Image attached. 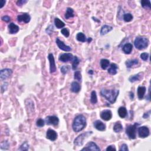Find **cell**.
I'll use <instances>...</instances> for the list:
<instances>
[{"label":"cell","instance_id":"4316f807","mask_svg":"<svg viewBox=\"0 0 151 151\" xmlns=\"http://www.w3.org/2000/svg\"><path fill=\"white\" fill-rule=\"evenodd\" d=\"M54 24L56 25V27L58 29L62 28L65 26V24L62 21H61L59 18H55L54 19Z\"/></svg>","mask_w":151,"mask_h":151},{"label":"cell","instance_id":"cb8c5ba5","mask_svg":"<svg viewBox=\"0 0 151 151\" xmlns=\"http://www.w3.org/2000/svg\"><path fill=\"white\" fill-rule=\"evenodd\" d=\"M118 114L121 118L123 119L125 118V117H126L127 115V111L126 107H119V109H118Z\"/></svg>","mask_w":151,"mask_h":151},{"label":"cell","instance_id":"7a4b0ae2","mask_svg":"<svg viewBox=\"0 0 151 151\" xmlns=\"http://www.w3.org/2000/svg\"><path fill=\"white\" fill-rule=\"evenodd\" d=\"M119 90L117 89L107 90L103 89L100 91V95L111 104H113L116 102L117 97L119 96Z\"/></svg>","mask_w":151,"mask_h":151},{"label":"cell","instance_id":"f6af8a7d","mask_svg":"<svg viewBox=\"0 0 151 151\" xmlns=\"http://www.w3.org/2000/svg\"><path fill=\"white\" fill-rule=\"evenodd\" d=\"M2 20L5 21V22H9V21H11V18L9 16H7V15H4V16L2 17Z\"/></svg>","mask_w":151,"mask_h":151},{"label":"cell","instance_id":"d4e9b609","mask_svg":"<svg viewBox=\"0 0 151 151\" xmlns=\"http://www.w3.org/2000/svg\"><path fill=\"white\" fill-rule=\"evenodd\" d=\"M123 126L122 125L120 122H117L115 123L114 126H113V130H114L115 132L119 133L122 132L123 130Z\"/></svg>","mask_w":151,"mask_h":151},{"label":"cell","instance_id":"2e32d148","mask_svg":"<svg viewBox=\"0 0 151 151\" xmlns=\"http://www.w3.org/2000/svg\"><path fill=\"white\" fill-rule=\"evenodd\" d=\"M8 30L9 34H16L19 31V28L18 25L14 24V23H11L8 25Z\"/></svg>","mask_w":151,"mask_h":151},{"label":"cell","instance_id":"c3c4849f","mask_svg":"<svg viewBox=\"0 0 151 151\" xmlns=\"http://www.w3.org/2000/svg\"><path fill=\"white\" fill-rule=\"evenodd\" d=\"M5 3H6V1H4V0H1V6H0V8H2L4 6V5L5 4Z\"/></svg>","mask_w":151,"mask_h":151},{"label":"cell","instance_id":"f1b7e54d","mask_svg":"<svg viewBox=\"0 0 151 151\" xmlns=\"http://www.w3.org/2000/svg\"><path fill=\"white\" fill-rule=\"evenodd\" d=\"M74 16V10L70 7H68L67 8L66 13L65 14V18L66 19H68L70 18H72Z\"/></svg>","mask_w":151,"mask_h":151},{"label":"cell","instance_id":"3957f363","mask_svg":"<svg viewBox=\"0 0 151 151\" xmlns=\"http://www.w3.org/2000/svg\"><path fill=\"white\" fill-rule=\"evenodd\" d=\"M149 40L146 37H137L135 38L134 42V45L137 49L139 50H144L147 48L149 45Z\"/></svg>","mask_w":151,"mask_h":151},{"label":"cell","instance_id":"484cf974","mask_svg":"<svg viewBox=\"0 0 151 151\" xmlns=\"http://www.w3.org/2000/svg\"><path fill=\"white\" fill-rule=\"evenodd\" d=\"M76 39L77 41H79L80 42L85 43L87 42V39L86 38V37L83 33H79L76 35Z\"/></svg>","mask_w":151,"mask_h":151},{"label":"cell","instance_id":"f35d334b","mask_svg":"<svg viewBox=\"0 0 151 151\" xmlns=\"http://www.w3.org/2000/svg\"><path fill=\"white\" fill-rule=\"evenodd\" d=\"M61 33H62V34L63 35V36H65L66 37H69L70 32H69V31H68V30L67 28H64L62 29V30H61Z\"/></svg>","mask_w":151,"mask_h":151},{"label":"cell","instance_id":"ab89813d","mask_svg":"<svg viewBox=\"0 0 151 151\" xmlns=\"http://www.w3.org/2000/svg\"><path fill=\"white\" fill-rule=\"evenodd\" d=\"M9 148V144L7 141H5V142H2L1 145V149H5L7 150Z\"/></svg>","mask_w":151,"mask_h":151},{"label":"cell","instance_id":"74e56055","mask_svg":"<svg viewBox=\"0 0 151 151\" xmlns=\"http://www.w3.org/2000/svg\"><path fill=\"white\" fill-rule=\"evenodd\" d=\"M45 125V121L42 119H39L37 120L36 125L39 127H42L44 126Z\"/></svg>","mask_w":151,"mask_h":151},{"label":"cell","instance_id":"1f68e13d","mask_svg":"<svg viewBox=\"0 0 151 151\" xmlns=\"http://www.w3.org/2000/svg\"><path fill=\"white\" fill-rule=\"evenodd\" d=\"M141 5L145 9H150L151 8L150 1L149 0H142V1H141Z\"/></svg>","mask_w":151,"mask_h":151},{"label":"cell","instance_id":"7402d4cb","mask_svg":"<svg viewBox=\"0 0 151 151\" xmlns=\"http://www.w3.org/2000/svg\"><path fill=\"white\" fill-rule=\"evenodd\" d=\"M146 87L144 86H139L138 88V96L139 99L142 100L144 97L146 93Z\"/></svg>","mask_w":151,"mask_h":151},{"label":"cell","instance_id":"4fadbf2b","mask_svg":"<svg viewBox=\"0 0 151 151\" xmlns=\"http://www.w3.org/2000/svg\"><path fill=\"white\" fill-rule=\"evenodd\" d=\"M73 58L74 56L71 53H64L60 55L59 58H58V60L60 62L66 63L69 62V61L73 60Z\"/></svg>","mask_w":151,"mask_h":151},{"label":"cell","instance_id":"ffe728a7","mask_svg":"<svg viewBox=\"0 0 151 151\" xmlns=\"http://www.w3.org/2000/svg\"><path fill=\"white\" fill-rule=\"evenodd\" d=\"M81 89L80 84L76 82H73L71 85V91L73 93H79Z\"/></svg>","mask_w":151,"mask_h":151},{"label":"cell","instance_id":"6da1fadb","mask_svg":"<svg viewBox=\"0 0 151 151\" xmlns=\"http://www.w3.org/2000/svg\"><path fill=\"white\" fill-rule=\"evenodd\" d=\"M86 119L83 115H79L74 118L72 125V128L75 132L83 130L86 126Z\"/></svg>","mask_w":151,"mask_h":151},{"label":"cell","instance_id":"52a82bcc","mask_svg":"<svg viewBox=\"0 0 151 151\" xmlns=\"http://www.w3.org/2000/svg\"><path fill=\"white\" fill-rule=\"evenodd\" d=\"M46 122L47 125L57 126L59 123V119L56 116H48L46 117Z\"/></svg>","mask_w":151,"mask_h":151},{"label":"cell","instance_id":"8d00e7d4","mask_svg":"<svg viewBox=\"0 0 151 151\" xmlns=\"http://www.w3.org/2000/svg\"><path fill=\"white\" fill-rule=\"evenodd\" d=\"M70 66H68V65L63 66L60 68L61 72H62L63 74H66L68 72V70H70Z\"/></svg>","mask_w":151,"mask_h":151},{"label":"cell","instance_id":"bcb514c9","mask_svg":"<svg viewBox=\"0 0 151 151\" xmlns=\"http://www.w3.org/2000/svg\"><path fill=\"white\" fill-rule=\"evenodd\" d=\"M106 150L107 151H108V150H116V149L115 148V146H113V145H110V146L107 147Z\"/></svg>","mask_w":151,"mask_h":151},{"label":"cell","instance_id":"681fc988","mask_svg":"<svg viewBox=\"0 0 151 151\" xmlns=\"http://www.w3.org/2000/svg\"><path fill=\"white\" fill-rule=\"evenodd\" d=\"M130 99H133V97H134V95H133V93H132V92H130Z\"/></svg>","mask_w":151,"mask_h":151},{"label":"cell","instance_id":"d590c367","mask_svg":"<svg viewBox=\"0 0 151 151\" xmlns=\"http://www.w3.org/2000/svg\"><path fill=\"white\" fill-rule=\"evenodd\" d=\"M29 149V145L27 142H24L23 144L21 145L19 148L18 149L19 150H28Z\"/></svg>","mask_w":151,"mask_h":151},{"label":"cell","instance_id":"5b68a950","mask_svg":"<svg viewBox=\"0 0 151 151\" xmlns=\"http://www.w3.org/2000/svg\"><path fill=\"white\" fill-rule=\"evenodd\" d=\"M93 133V132L90 131V132H87L83 133H82L81 135H80L76 138L74 140V145L76 146H81L84 144V141H85L86 138H87L88 137Z\"/></svg>","mask_w":151,"mask_h":151},{"label":"cell","instance_id":"9c48e42d","mask_svg":"<svg viewBox=\"0 0 151 151\" xmlns=\"http://www.w3.org/2000/svg\"><path fill=\"white\" fill-rule=\"evenodd\" d=\"M56 44L57 45L58 47L59 48L60 50L63 51H64V52H70L72 50V48L70 46H67L64 43L62 42L59 38H57L56 40Z\"/></svg>","mask_w":151,"mask_h":151},{"label":"cell","instance_id":"f546056e","mask_svg":"<svg viewBox=\"0 0 151 151\" xmlns=\"http://www.w3.org/2000/svg\"><path fill=\"white\" fill-rule=\"evenodd\" d=\"M141 74L142 73H140L135 74V75L131 76L129 78V82H131V83H134V82H136V81H139V80H140V78H141V76H140Z\"/></svg>","mask_w":151,"mask_h":151},{"label":"cell","instance_id":"8992f818","mask_svg":"<svg viewBox=\"0 0 151 151\" xmlns=\"http://www.w3.org/2000/svg\"><path fill=\"white\" fill-rule=\"evenodd\" d=\"M138 135L141 138H145L149 136L150 131L147 126H141L138 128Z\"/></svg>","mask_w":151,"mask_h":151},{"label":"cell","instance_id":"f5cc1de1","mask_svg":"<svg viewBox=\"0 0 151 151\" xmlns=\"http://www.w3.org/2000/svg\"><path fill=\"white\" fill-rule=\"evenodd\" d=\"M93 18L94 20H95V21H97V19H96L97 18H94V17H93ZM97 21H98V22H100V21H99V20H97Z\"/></svg>","mask_w":151,"mask_h":151},{"label":"cell","instance_id":"816d5d0a","mask_svg":"<svg viewBox=\"0 0 151 151\" xmlns=\"http://www.w3.org/2000/svg\"><path fill=\"white\" fill-rule=\"evenodd\" d=\"M89 73L90 74H93V70H89Z\"/></svg>","mask_w":151,"mask_h":151},{"label":"cell","instance_id":"ac0fdd59","mask_svg":"<svg viewBox=\"0 0 151 151\" xmlns=\"http://www.w3.org/2000/svg\"><path fill=\"white\" fill-rule=\"evenodd\" d=\"M117 69H118V66H117V64L115 63H112L110 65L109 68L107 70V72L111 75H115L117 73Z\"/></svg>","mask_w":151,"mask_h":151},{"label":"cell","instance_id":"7bdbcfd3","mask_svg":"<svg viewBox=\"0 0 151 151\" xmlns=\"http://www.w3.org/2000/svg\"><path fill=\"white\" fill-rule=\"evenodd\" d=\"M53 28H54L53 26L52 25H51L48 27V28H47L46 31V32L47 33V34H50L53 33Z\"/></svg>","mask_w":151,"mask_h":151},{"label":"cell","instance_id":"603a6c76","mask_svg":"<svg viewBox=\"0 0 151 151\" xmlns=\"http://www.w3.org/2000/svg\"><path fill=\"white\" fill-rule=\"evenodd\" d=\"M139 63V61L137 59H133V60H127L125 64H126V66L127 68H132L133 66H136Z\"/></svg>","mask_w":151,"mask_h":151},{"label":"cell","instance_id":"d6a6232c","mask_svg":"<svg viewBox=\"0 0 151 151\" xmlns=\"http://www.w3.org/2000/svg\"><path fill=\"white\" fill-rule=\"evenodd\" d=\"M90 102L92 104H96L97 102V94L96 91L93 90L92 92L90 95Z\"/></svg>","mask_w":151,"mask_h":151},{"label":"cell","instance_id":"5bb4252c","mask_svg":"<svg viewBox=\"0 0 151 151\" xmlns=\"http://www.w3.org/2000/svg\"><path fill=\"white\" fill-rule=\"evenodd\" d=\"M57 133L53 129H48L46 133V138L52 141H55L57 138Z\"/></svg>","mask_w":151,"mask_h":151},{"label":"cell","instance_id":"e575fe53","mask_svg":"<svg viewBox=\"0 0 151 151\" xmlns=\"http://www.w3.org/2000/svg\"><path fill=\"white\" fill-rule=\"evenodd\" d=\"M74 79L79 82L82 81V74L80 71H76L74 72Z\"/></svg>","mask_w":151,"mask_h":151},{"label":"cell","instance_id":"7dc6e473","mask_svg":"<svg viewBox=\"0 0 151 151\" xmlns=\"http://www.w3.org/2000/svg\"><path fill=\"white\" fill-rule=\"evenodd\" d=\"M150 110H149L148 112H146L144 113V116H143V117H144V119H146V118H148L150 116Z\"/></svg>","mask_w":151,"mask_h":151},{"label":"cell","instance_id":"83f0119b","mask_svg":"<svg viewBox=\"0 0 151 151\" xmlns=\"http://www.w3.org/2000/svg\"><path fill=\"white\" fill-rule=\"evenodd\" d=\"M110 65V61L107 59H102L100 60V66L103 70H106Z\"/></svg>","mask_w":151,"mask_h":151},{"label":"cell","instance_id":"d6986e66","mask_svg":"<svg viewBox=\"0 0 151 151\" xmlns=\"http://www.w3.org/2000/svg\"><path fill=\"white\" fill-rule=\"evenodd\" d=\"M113 27L112 26H110L108 25H104L102 27L100 30V33L101 36H104V35L107 34V33H109L110 31H111L113 30Z\"/></svg>","mask_w":151,"mask_h":151},{"label":"cell","instance_id":"4dcf8cb0","mask_svg":"<svg viewBox=\"0 0 151 151\" xmlns=\"http://www.w3.org/2000/svg\"><path fill=\"white\" fill-rule=\"evenodd\" d=\"M80 63V60L78 58L77 56H74L73 60L72 63V69L73 70H76L77 68V66Z\"/></svg>","mask_w":151,"mask_h":151},{"label":"cell","instance_id":"8fae6325","mask_svg":"<svg viewBox=\"0 0 151 151\" xmlns=\"http://www.w3.org/2000/svg\"><path fill=\"white\" fill-rule=\"evenodd\" d=\"M82 150H97L100 151V149L98 147L96 144L93 142H90L86 145L85 148H83Z\"/></svg>","mask_w":151,"mask_h":151},{"label":"cell","instance_id":"60d3db41","mask_svg":"<svg viewBox=\"0 0 151 151\" xmlns=\"http://www.w3.org/2000/svg\"><path fill=\"white\" fill-rule=\"evenodd\" d=\"M140 58L141 59L143 60L144 61H147L149 58V55L148 53H143L140 54Z\"/></svg>","mask_w":151,"mask_h":151},{"label":"cell","instance_id":"ba28073f","mask_svg":"<svg viewBox=\"0 0 151 151\" xmlns=\"http://www.w3.org/2000/svg\"><path fill=\"white\" fill-rule=\"evenodd\" d=\"M13 71L9 68H4L1 70V74H0V78L1 80H6L12 75Z\"/></svg>","mask_w":151,"mask_h":151},{"label":"cell","instance_id":"f907efd6","mask_svg":"<svg viewBox=\"0 0 151 151\" xmlns=\"http://www.w3.org/2000/svg\"><path fill=\"white\" fill-rule=\"evenodd\" d=\"M92 41V38H89L87 39V42L89 43H90Z\"/></svg>","mask_w":151,"mask_h":151},{"label":"cell","instance_id":"ee69618b","mask_svg":"<svg viewBox=\"0 0 151 151\" xmlns=\"http://www.w3.org/2000/svg\"><path fill=\"white\" fill-rule=\"evenodd\" d=\"M119 150H123V151H128L129 150V149H128V147H127V145L126 144H123L121 146V148H120V149Z\"/></svg>","mask_w":151,"mask_h":151},{"label":"cell","instance_id":"b9f144b4","mask_svg":"<svg viewBox=\"0 0 151 151\" xmlns=\"http://www.w3.org/2000/svg\"><path fill=\"white\" fill-rule=\"evenodd\" d=\"M27 3V1H26V0H19V1L17 2V5L19 7H21Z\"/></svg>","mask_w":151,"mask_h":151},{"label":"cell","instance_id":"e0dca14e","mask_svg":"<svg viewBox=\"0 0 151 151\" xmlns=\"http://www.w3.org/2000/svg\"><path fill=\"white\" fill-rule=\"evenodd\" d=\"M94 126L97 130L99 131H105L106 130V125L105 124L101 122L100 120H96L94 122Z\"/></svg>","mask_w":151,"mask_h":151},{"label":"cell","instance_id":"836d02e7","mask_svg":"<svg viewBox=\"0 0 151 151\" xmlns=\"http://www.w3.org/2000/svg\"><path fill=\"white\" fill-rule=\"evenodd\" d=\"M133 19V15L130 13L125 14L123 15V20L125 22H130Z\"/></svg>","mask_w":151,"mask_h":151},{"label":"cell","instance_id":"7c38bea8","mask_svg":"<svg viewBox=\"0 0 151 151\" xmlns=\"http://www.w3.org/2000/svg\"><path fill=\"white\" fill-rule=\"evenodd\" d=\"M100 117L105 121H109L112 117V113L110 110H104L100 113Z\"/></svg>","mask_w":151,"mask_h":151},{"label":"cell","instance_id":"277c9868","mask_svg":"<svg viewBox=\"0 0 151 151\" xmlns=\"http://www.w3.org/2000/svg\"><path fill=\"white\" fill-rule=\"evenodd\" d=\"M139 126V123H135L134 125H129L126 126V133L130 139H135L136 138L137 127Z\"/></svg>","mask_w":151,"mask_h":151},{"label":"cell","instance_id":"44dd1931","mask_svg":"<svg viewBox=\"0 0 151 151\" xmlns=\"http://www.w3.org/2000/svg\"><path fill=\"white\" fill-rule=\"evenodd\" d=\"M123 52L126 54H129L131 53L133 50V46L130 43H126L123 46L122 48Z\"/></svg>","mask_w":151,"mask_h":151},{"label":"cell","instance_id":"9a60e30c","mask_svg":"<svg viewBox=\"0 0 151 151\" xmlns=\"http://www.w3.org/2000/svg\"><path fill=\"white\" fill-rule=\"evenodd\" d=\"M17 20L18 22H24L25 23H28L31 20L30 15L27 13H24L21 15L17 16Z\"/></svg>","mask_w":151,"mask_h":151},{"label":"cell","instance_id":"30bf717a","mask_svg":"<svg viewBox=\"0 0 151 151\" xmlns=\"http://www.w3.org/2000/svg\"><path fill=\"white\" fill-rule=\"evenodd\" d=\"M48 59L50 62V71L51 73H53L56 71V66L55 64V60L53 54L50 53L48 56Z\"/></svg>","mask_w":151,"mask_h":151}]
</instances>
